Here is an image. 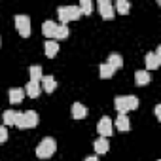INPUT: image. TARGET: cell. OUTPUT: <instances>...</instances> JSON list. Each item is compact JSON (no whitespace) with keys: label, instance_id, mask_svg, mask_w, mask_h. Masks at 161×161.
<instances>
[{"label":"cell","instance_id":"8fae6325","mask_svg":"<svg viewBox=\"0 0 161 161\" xmlns=\"http://www.w3.org/2000/svg\"><path fill=\"white\" fill-rule=\"evenodd\" d=\"M87 114H89V110H87V106H84L82 103H74V104H72V118H74V119H84Z\"/></svg>","mask_w":161,"mask_h":161},{"label":"cell","instance_id":"6da1fadb","mask_svg":"<svg viewBox=\"0 0 161 161\" xmlns=\"http://www.w3.org/2000/svg\"><path fill=\"white\" fill-rule=\"evenodd\" d=\"M15 125L19 129H32L38 125V114L34 110L27 112H15Z\"/></svg>","mask_w":161,"mask_h":161},{"label":"cell","instance_id":"cb8c5ba5","mask_svg":"<svg viewBox=\"0 0 161 161\" xmlns=\"http://www.w3.org/2000/svg\"><path fill=\"white\" fill-rule=\"evenodd\" d=\"M31 80H32V82H38L40 84V80H42V66H38V64H34V66H31Z\"/></svg>","mask_w":161,"mask_h":161},{"label":"cell","instance_id":"9a60e30c","mask_svg":"<svg viewBox=\"0 0 161 161\" xmlns=\"http://www.w3.org/2000/svg\"><path fill=\"white\" fill-rule=\"evenodd\" d=\"M108 66H112V70L116 72V70H119L121 66H123V57L119 55V53H110V57H108V63H106Z\"/></svg>","mask_w":161,"mask_h":161},{"label":"cell","instance_id":"4316f807","mask_svg":"<svg viewBox=\"0 0 161 161\" xmlns=\"http://www.w3.org/2000/svg\"><path fill=\"white\" fill-rule=\"evenodd\" d=\"M84 161H99V157H97V155H89V157H86Z\"/></svg>","mask_w":161,"mask_h":161},{"label":"cell","instance_id":"ba28073f","mask_svg":"<svg viewBox=\"0 0 161 161\" xmlns=\"http://www.w3.org/2000/svg\"><path fill=\"white\" fill-rule=\"evenodd\" d=\"M97 8H99V14L103 15V19H112L114 17V6H112V2L110 0H99V4H97Z\"/></svg>","mask_w":161,"mask_h":161},{"label":"cell","instance_id":"277c9868","mask_svg":"<svg viewBox=\"0 0 161 161\" xmlns=\"http://www.w3.org/2000/svg\"><path fill=\"white\" fill-rule=\"evenodd\" d=\"M57 15H59L61 25H66L68 21H78L80 17H82V14H80L78 6H59Z\"/></svg>","mask_w":161,"mask_h":161},{"label":"cell","instance_id":"4fadbf2b","mask_svg":"<svg viewBox=\"0 0 161 161\" xmlns=\"http://www.w3.org/2000/svg\"><path fill=\"white\" fill-rule=\"evenodd\" d=\"M116 129L121 131V133H125V131L131 129V121H129L127 114H119V116L116 118Z\"/></svg>","mask_w":161,"mask_h":161},{"label":"cell","instance_id":"ffe728a7","mask_svg":"<svg viewBox=\"0 0 161 161\" xmlns=\"http://www.w3.org/2000/svg\"><path fill=\"white\" fill-rule=\"evenodd\" d=\"M68 34H70V31H68L66 25H57L53 38H55V40H64V38H68Z\"/></svg>","mask_w":161,"mask_h":161},{"label":"cell","instance_id":"8992f818","mask_svg":"<svg viewBox=\"0 0 161 161\" xmlns=\"http://www.w3.org/2000/svg\"><path fill=\"white\" fill-rule=\"evenodd\" d=\"M144 63H146V70H148V72L159 68V64H161V47H157L153 53H146Z\"/></svg>","mask_w":161,"mask_h":161},{"label":"cell","instance_id":"7402d4cb","mask_svg":"<svg viewBox=\"0 0 161 161\" xmlns=\"http://www.w3.org/2000/svg\"><path fill=\"white\" fill-rule=\"evenodd\" d=\"M99 74H101V78H103V80H108V78H112V76H114V70H112V66H108L106 63H103V64L99 66Z\"/></svg>","mask_w":161,"mask_h":161},{"label":"cell","instance_id":"83f0119b","mask_svg":"<svg viewBox=\"0 0 161 161\" xmlns=\"http://www.w3.org/2000/svg\"><path fill=\"white\" fill-rule=\"evenodd\" d=\"M157 161H161V159H157Z\"/></svg>","mask_w":161,"mask_h":161},{"label":"cell","instance_id":"d4e9b609","mask_svg":"<svg viewBox=\"0 0 161 161\" xmlns=\"http://www.w3.org/2000/svg\"><path fill=\"white\" fill-rule=\"evenodd\" d=\"M6 140H8V129L4 125H0V144L6 142Z\"/></svg>","mask_w":161,"mask_h":161},{"label":"cell","instance_id":"3957f363","mask_svg":"<svg viewBox=\"0 0 161 161\" xmlns=\"http://www.w3.org/2000/svg\"><path fill=\"white\" fill-rule=\"evenodd\" d=\"M55 152H57V142H55V138H51V136L42 138L40 144L36 146V155H38L40 159H49Z\"/></svg>","mask_w":161,"mask_h":161},{"label":"cell","instance_id":"484cf974","mask_svg":"<svg viewBox=\"0 0 161 161\" xmlns=\"http://www.w3.org/2000/svg\"><path fill=\"white\" fill-rule=\"evenodd\" d=\"M155 118H157V119H161V104H157V106H155Z\"/></svg>","mask_w":161,"mask_h":161},{"label":"cell","instance_id":"2e32d148","mask_svg":"<svg viewBox=\"0 0 161 161\" xmlns=\"http://www.w3.org/2000/svg\"><path fill=\"white\" fill-rule=\"evenodd\" d=\"M25 95H29L31 99H36V97L40 95V84L29 80V84H27V87H25Z\"/></svg>","mask_w":161,"mask_h":161},{"label":"cell","instance_id":"7c38bea8","mask_svg":"<svg viewBox=\"0 0 161 161\" xmlns=\"http://www.w3.org/2000/svg\"><path fill=\"white\" fill-rule=\"evenodd\" d=\"M8 97H10V103L12 104H19L25 99V89L23 87H12L10 93H8Z\"/></svg>","mask_w":161,"mask_h":161},{"label":"cell","instance_id":"7a4b0ae2","mask_svg":"<svg viewBox=\"0 0 161 161\" xmlns=\"http://www.w3.org/2000/svg\"><path fill=\"white\" fill-rule=\"evenodd\" d=\"M114 106L119 114H127L131 110L138 108V99L135 95H123V97H116L114 99Z\"/></svg>","mask_w":161,"mask_h":161},{"label":"cell","instance_id":"f1b7e54d","mask_svg":"<svg viewBox=\"0 0 161 161\" xmlns=\"http://www.w3.org/2000/svg\"><path fill=\"white\" fill-rule=\"evenodd\" d=\"M0 42H2V40H0Z\"/></svg>","mask_w":161,"mask_h":161},{"label":"cell","instance_id":"9c48e42d","mask_svg":"<svg viewBox=\"0 0 161 161\" xmlns=\"http://www.w3.org/2000/svg\"><path fill=\"white\" fill-rule=\"evenodd\" d=\"M93 150L97 152V155H104V153L110 150V142H108V138L99 136V138L93 142Z\"/></svg>","mask_w":161,"mask_h":161},{"label":"cell","instance_id":"e0dca14e","mask_svg":"<svg viewBox=\"0 0 161 161\" xmlns=\"http://www.w3.org/2000/svg\"><path fill=\"white\" fill-rule=\"evenodd\" d=\"M44 49H46V57L53 59V57L59 53V44H57L55 40H47V42L44 44Z\"/></svg>","mask_w":161,"mask_h":161},{"label":"cell","instance_id":"52a82bcc","mask_svg":"<svg viewBox=\"0 0 161 161\" xmlns=\"http://www.w3.org/2000/svg\"><path fill=\"white\" fill-rule=\"evenodd\" d=\"M97 131H99V135H101L103 138L110 136L112 131H114V121H112L108 116H103V118L99 119V123H97Z\"/></svg>","mask_w":161,"mask_h":161},{"label":"cell","instance_id":"ac0fdd59","mask_svg":"<svg viewBox=\"0 0 161 161\" xmlns=\"http://www.w3.org/2000/svg\"><path fill=\"white\" fill-rule=\"evenodd\" d=\"M55 29H57V23L55 21H44V25H42V32H44V36H47V38H53L55 36Z\"/></svg>","mask_w":161,"mask_h":161},{"label":"cell","instance_id":"5b68a950","mask_svg":"<svg viewBox=\"0 0 161 161\" xmlns=\"http://www.w3.org/2000/svg\"><path fill=\"white\" fill-rule=\"evenodd\" d=\"M15 29H17V32L21 36L29 38L31 36V17L29 15H23V14L15 15Z\"/></svg>","mask_w":161,"mask_h":161},{"label":"cell","instance_id":"603a6c76","mask_svg":"<svg viewBox=\"0 0 161 161\" xmlns=\"http://www.w3.org/2000/svg\"><path fill=\"white\" fill-rule=\"evenodd\" d=\"M2 121H4V127L6 125H15V110H6L2 114Z\"/></svg>","mask_w":161,"mask_h":161},{"label":"cell","instance_id":"44dd1931","mask_svg":"<svg viewBox=\"0 0 161 161\" xmlns=\"http://www.w3.org/2000/svg\"><path fill=\"white\" fill-rule=\"evenodd\" d=\"M129 10H131V4L127 2V0H116V12H118V14L125 15Z\"/></svg>","mask_w":161,"mask_h":161},{"label":"cell","instance_id":"30bf717a","mask_svg":"<svg viewBox=\"0 0 161 161\" xmlns=\"http://www.w3.org/2000/svg\"><path fill=\"white\" fill-rule=\"evenodd\" d=\"M152 82V74L148 70H136L135 72V84L136 86H148Z\"/></svg>","mask_w":161,"mask_h":161},{"label":"cell","instance_id":"5bb4252c","mask_svg":"<svg viewBox=\"0 0 161 161\" xmlns=\"http://www.w3.org/2000/svg\"><path fill=\"white\" fill-rule=\"evenodd\" d=\"M40 82H42V87H44L46 93H53L55 87H57V82H55V78H53V76H42Z\"/></svg>","mask_w":161,"mask_h":161},{"label":"cell","instance_id":"d6986e66","mask_svg":"<svg viewBox=\"0 0 161 161\" xmlns=\"http://www.w3.org/2000/svg\"><path fill=\"white\" fill-rule=\"evenodd\" d=\"M78 10H80V14H82V15H91V12H93V2H91V0H82V2H80V6H78Z\"/></svg>","mask_w":161,"mask_h":161}]
</instances>
